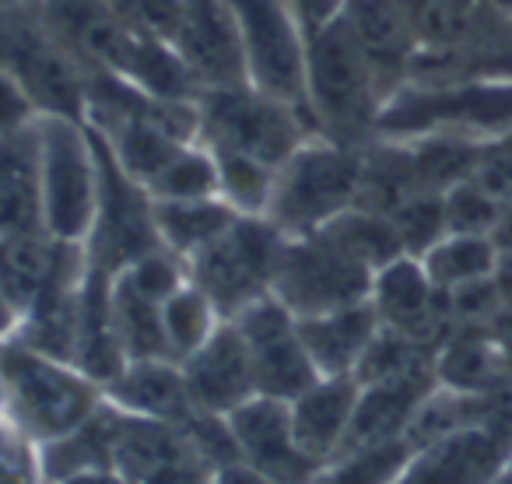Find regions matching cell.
<instances>
[{"label":"cell","instance_id":"6da1fadb","mask_svg":"<svg viewBox=\"0 0 512 484\" xmlns=\"http://www.w3.org/2000/svg\"><path fill=\"white\" fill-rule=\"evenodd\" d=\"M383 92L341 15L306 32V109L316 134L365 148L379 137Z\"/></svg>","mask_w":512,"mask_h":484},{"label":"cell","instance_id":"7a4b0ae2","mask_svg":"<svg viewBox=\"0 0 512 484\" xmlns=\"http://www.w3.org/2000/svg\"><path fill=\"white\" fill-rule=\"evenodd\" d=\"M0 386L4 411L39 446L64 439L106 404V390L78 365L43 355L22 341L0 344Z\"/></svg>","mask_w":512,"mask_h":484},{"label":"cell","instance_id":"3957f363","mask_svg":"<svg viewBox=\"0 0 512 484\" xmlns=\"http://www.w3.org/2000/svg\"><path fill=\"white\" fill-rule=\"evenodd\" d=\"M358 190H362V148L309 137L278 165L264 218L288 239L313 235L327 228L337 214L351 211L358 204Z\"/></svg>","mask_w":512,"mask_h":484},{"label":"cell","instance_id":"277c9868","mask_svg":"<svg viewBox=\"0 0 512 484\" xmlns=\"http://www.w3.org/2000/svg\"><path fill=\"white\" fill-rule=\"evenodd\" d=\"M197 137L211 151H235L278 169L295 148L320 134L302 106L253 85H235L197 95Z\"/></svg>","mask_w":512,"mask_h":484},{"label":"cell","instance_id":"5b68a950","mask_svg":"<svg viewBox=\"0 0 512 484\" xmlns=\"http://www.w3.org/2000/svg\"><path fill=\"white\" fill-rule=\"evenodd\" d=\"M0 71L29 92L39 116L85 120L88 71L57 43L39 0L0 8Z\"/></svg>","mask_w":512,"mask_h":484},{"label":"cell","instance_id":"8992f818","mask_svg":"<svg viewBox=\"0 0 512 484\" xmlns=\"http://www.w3.org/2000/svg\"><path fill=\"white\" fill-rule=\"evenodd\" d=\"M281 246L285 235L264 214H239L218 239L186 260V274L221 320H235L242 309L271 295Z\"/></svg>","mask_w":512,"mask_h":484},{"label":"cell","instance_id":"52a82bcc","mask_svg":"<svg viewBox=\"0 0 512 484\" xmlns=\"http://www.w3.org/2000/svg\"><path fill=\"white\" fill-rule=\"evenodd\" d=\"M43 225L57 242L85 246L99 211V165L85 120L39 116Z\"/></svg>","mask_w":512,"mask_h":484},{"label":"cell","instance_id":"ba28073f","mask_svg":"<svg viewBox=\"0 0 512 484\" xmlns=\"http://www.w3.org/2000/svg\"><path fill=\"white\" fill-rule=\"evenodd\" d=\"M88 134H92L95 165H99V211H95V225L85 242V253L88 267L116 278L134 260L162 250L155 225V200L144 190V183H137L123 169L116 151L102 137V130H95L88 123Z\"/></svg>","mask_w":512,"mask_h":484},{"label":"cell","instance_id":"9c48e42d","mask_svg":"<svg viewBox=\"0 0 512 484\" xmlns=\"http://www.w3.org/2000/svg\"><path fill=\"white\" fill-rule=\"evenodd\" d=\"M372 278L376 271L327 232L295 235V239L285 235L271 295L295 320H302V316L334 313V309L365 302L372 292Z\"/></svg>","mask_w":512,"mask_h":484},{"label":"cell","instance_id":"30bf717a","mask_svg":"<svg viewBox=\"0 0 512 484\" xmlns=\"http://www.w3.org/2000/svg\"><path fill=\"white\" fill-rule=\"evenodd\" d=\"M225 4L242 36L249 85L306 109V32L295 18L292 0H225Z\"/></svg>","mask_w":512,"mask_h":484},{"label":"cell","instance_id":"8fae6325","mask_svg":"<svg viewBox=\"0 0 512 484\" xmlns=\"http://www.w3.org/2000/svg\"><path fill=\"white\" fill-rule=\"evenodd\" d=\"M512 460V404L502 414L414 449L393 484H488Z\"/></svg>","mask_w":512,"mask_h":484},{"label":"cell","instance_id":"7c38bea8","mask_svg":"<svg viewBox=\"0 0 512 484\" xmlns=\"http://www.w3.org/2000/svg\"><path fill=\"white\" fill-rule=\"evenodd\" d=\"M232 323L239 327L242 341H246L256 393L278 400H295L306 386H313L320 379L306 344H302L299 320L274 295L242 309Z\"/></svg>","mask_w":512,"mask_h":484},{"label":"cell","instance_id":"4fadbf2b","mask_svg":"<svg viewBox=\"0 0 512 484\" xmlns=\"http://www.w3.org/2000/svg\"><path fill=\"white\" fill-rule=\"evenodd\" d=\"M113 470L127 484H211L214 467L200 456L183 425L120 411Z\"/></svg>","mask_w":512,"mask_h":484},{"label":"cell","instance_id":"5bb4252c","mask_svg":"<svg viewBox=\"0 0 512 484\" xmlns=\"http://www.w3.org/2000/svg\"><path fill=\"white\" fill-rule=\"evenodd\" d=\"M225 421L242 463L281 484H316L323 467L295 439L288 400L256 393L225 414Z\"/></svg>","mask_w":512,"mask_h":484},{"label":"cell","instance_id":"9a60e30c","mask_svg":"<svg viewBox=\"0 0 512 484\" xmlns=\"http://www.w3.org/2000/svg\"><path fill=\"white\" fill-rule=\"evenodd\" d=\"M39 11L57 43L85 71H109L123 78L144 43V36L123 25L109 0H39Z\"/></svg>","mask_w":512,"mask_h":484},{"label":"cell","instance_id":"2e32d148","mask_svg":"<svg viewBox=\"0 0 512 484\" xmlns=\"http://www.w3.org/2000/svg\"><path fill=\"white\" fill-rule=\"evenodd\" d=\"M172 50L179 53L200 92L249 85L246 50L225 0H183Z\"/></svg>","mask_w":512,"mask_h":484},{"label":"cell","instance_id":"e0dca14e","mask_svg":"<svg viewBox=\"0 0 512 484\" xmlns=\"http://www.w3.org/2000/svg\"><path fill=\"white\" fill-rule=\"evenodd\" d=\"M369 302L383 327L400 330V334L432 344V348H439V341L453 327L446 292L435 288L421 257L404 253V257L379 267L376 278H372Z\"/></svg>","mask_w":512,"mask_h":484},{"label":"cell","instance_id":"ac0fdd59","mask_svg":"<svg viewBox=\"0 0 512 484\" xmlns=\"http://www.w3.org/2000/svg\"><path fill=\"white\" fill-rule=\"evenodd\" d=\"M179 369H183L193 411L200 414L225 418L249 397H256L253 362H249L246 341L232 320H221L214 334L190 358L179 362Z\"/></svg>","mask_w":512,"mask_h":484},{"label":"cell","instance_id":"d6986e66","mask_svg":"<svg viewBox=\"0 0 512 484\" xmlns=\"http://www.w3.org/2000/svg\"><path fill=\"white\" fill-rule=\"evenodd\" d=\"M341 18L348 22L355 43L362 46L383 99L390 102L411 81L421 50L407 11L397 8L393 0H344Z\"/></svg>","mask_w":512,"mask_h":484},{"label":"cell","instance_id":"ffe728a7","mask_svg":"<svg viewBox=\"0 0 512 484\" xmlns=\"http://www.w3.org/2000/svg\"><path fill=\"white\" fill-rule=\"evenodd\" d=\"M43 225V158L39 120L0 134V239L39 235Z\"/></svg>","mask_w":512,"mask_h":484},{"label":"cell","instance_id":"44dd1931","mask_svg":"<svg viewBox=\"0 0 512 484\" xmlns=\"http://www.w3.org/2000/svg\"><path fill=\"white\" fill-rule=\"evenodd\" d=\"M358 390L362 386L355 376H320L299 397L288 400L295 439L320 467H327L337 456V449L344 446V435L355 418Z\"/></svg>","mask_w":512,"mask_h":484},{"label":"cell","instance_id":"7402d4cb","mask_svg":"<svg viewBox=\"0 0 512 484\" xmlns=\"http://www.w3.org/2000/svg\"><path fill=\"white\" fill-rule=\"evenodd\" d=\"M106 400L137 418H155L183 425L193 411L183 383V369L172 358H134L106 386Z\"/></svg>","mask_w":512,"mask_h":484},{"label":"cell","instance_id":"603a6c76","mask_svg":"<svg viewBox=\"0 0 512 484\" xmlns=\"http://www.w3.org/2000/svg\"><path fill=\"white\" fill-rule=\"evenodd\" d=\"M379 330V316L372 302H355V306L334 309V313L302 316L299 334L313 358L320 376H355L365 348L372 344Z\"/></svg>","mask_w":512,"mask_h":484},{"label":"cell","instance_id":"cb8c5ba5","mask_svg":"<svg viewBox=\"0 0 512 484\" xmlns=\"http://www.w3.org/2000/svg\"><path fill=\"white\" fill-rule=\"evenodd\" d=\"M67 242L39 235H18V239H0V292L15 302L18 313H29L32 302L43 295L53 281L60 260H64Z\"/></svg>","mask_w":512,"mask_h":484},{"label":"cell","instance_id":"d4e9b609","mask_svg":"<svg viewBox=\"0 0 512 484\" xmlns=\"http://www.w3.org/2000/svg\"><path fill=\"white\" fill-rule=\"evenodd\" d=\"M239 218L235 207L221 197H197V200H155V225L158 239L179 260H190L207 242H214L232 221Z\"/></svg>","mask_w":512,"mask_h":484},{"label":"cell","instance_id":"484cf974","mask_svg":"<svg viewBox=\"0 0 512 484\" xmlns=\"http://www.w3.org/2000/svg\"><path fill=\"white\" fill-rule=\"evenodd\" d=\"M498 246L491 235H460L446 232L432 250L421 257L428 278L435 281V288L442 292H453L470 281H481L495 274Z\"/></svg>","mask_w":512,"mask_h":484},{"label":"cell","instance_id":"4316f807","mask_svg":"<svg viewBox=\"0 0 512 484\" xmlns=\"http://www.w3.org/2000/svg\"><path fill=\"white\" fill-rule=\"evenodd\" d=\"M414 449L418 446H414V439L407 432L348 449V453L334 456L320 470L316 484H393L400 470L407 467V460L414 456Z\"/></svg>","mask_w":512,"mask_h":484},{"label":"cell","instance_id":"83f0119b","mask_svg":"<svg viewBox=\"0 0 512 484\" xmlns=\"http://www.w3.org/2000/svg\"><path fill=\"white\" fill-rule=\"evenodd\" d=\"M113 320L127 362L134 358H169L162 330V302L134 292L127 281L113 278Z\"/></svg>","mask_w":512,"mask_h":484},{"label":"cell","instance_id":"f1b7e54d","mask_svg":"<svg viewBox=\"0 0 512 484\" xmlns=\"http://www.w3.org/2000/svg\"><path fill=\"white\" fill-rule=\"evenodd\" d=\"M320 232H327L330 239H337L344 250L355 253V257L362 260L365 267H372V271L386 267L390 260L404 257V246H400V235H397V228H393L390 214L369 211V207H362V204L337 214V218L330 221L327 228H320Z\"/></svg>","mask_w":512,"mask_h":484},{"label":"cell","instance_id":"f546056e","mask_svg":"<svg viewBox=\"0 0 512 484\" xmlns=\"http://www.w3.org/2000/svg\"><path fill=\"white\" fill-rule=\"evenodd\" d=\"M218 323H221L218 309L211 306V299H207L193 281L176 288V292L162 302V330H165V348H169L172 362L190 358L193 351L214 334Z\"/></svg>","mask_w":512,"mask_h":484},{"label":"cell","instance_id":"4dcf8cb0","mask_svg":"<svg viewBox=\"0 0 512 484\" xmlns=\"http://www.w3.org/2000/svg\"><path fill=\"white\" fill-rule=\"evenodd\" d=\"M144 190L151 193V200L218 197V162H214L207 144L190 141L162 165V172H158Z\"/></svg>","mask_w":512,"mask_h":484},{"label":"cell","instance_id":"1f68e13d","mask_svg":"<svg viewBox=\"0 0 512 484\" xmlns=\"http://www.w3.org/2000/svg\"><path fill=\"white\" fill-rule=\"evenodd\" d=\"M211 155L218 162V197L239 214H267L278 169L235 151H211Z\"/></svg>","mask_w":512,"mask_h":484},{"label":"cell","instance_id":"d6a6232c","mask_svg":"<svg viewBox=\"0 0 512 484\" xmlns=\"http://www.w3.org/2000/svg\"><path fill=\"white\" fill-rule=\"evenodd\" d=\"M442 211H446V232L491 235L498 225V214H502V200L491 190H484L477 179H463L442 193Z\"/></svg>","mask_w":512,"mask_h":484},{"label":"cell","instance_id":"836d02e7","mask_svg":"<svg viewBox=\"0 0 512 484\" xmlns=\"http://www.w3.org/2000/svg\"><path fill=\"white\" fill-rule=\"evenodd\" d=\"M390 221L400 235L407 257H425L435 242L446 235V211H442V193H418L404 200L397 211H390Z\"/></svg>","mask_w":512,"mask_h":484},{"label":"cell","instance_id":"e575fe53","mask_svg":"<svg viewBox=\"0 0 512 484\" xmlns=\"http://www.w3.org/2000/svg\"><path fill=\"white\" fill-rule=\"evenodd\" d=\"M0 484H46L39 442L0 407Z\"/></svg>","mask_w":512,"mask_h":484},{"label":"cell","instance_id":"d590c367","mask_svg":"<svg viewBox=\"0 0 512 484\" xmlns=\"http://www.w3.org/2000/svg\"><path fill=\"white\" fill-rule=\"evenodd\" d=\"M113 11L123 18L127 29H134L144 39L172 43L183 18V0H109Z\"/></svg>","mask_w":512,"mask_h":484},{"label":"cell","instance_id":"8d00e7d4","mask_svg":"<svg viewBox=\"0 0 512 484\" xmlns=\"http://www.w3.org/2000/svg\"><path fill=\"white\" fill-rule=\"evenodd\" d=\"M474 179L484 190L495 193L498 200H512V130L484 141Z\"/></svg>","mask_w":512,"mask_h":484},{"label":"cell","instance_id":"74e56055","mask_svg":"<svg viewBox=\"0 0 512 484\" xmlns=\"http://www.w3.org/2000/svg\"><path fill=\"white\" fill-rule=\"evenodd\" d=\"M36 120H39V109H36V102L29 99V92H25L8 71H0V134L22 130Z\"/></svg>","mask_w":512,"mask_h":484},{"label":"cell","instance_id":"f35d334b","mask_svg":"<svg viewBox=\"0 0 512 484\" xmlns=\"http://www.w3.org/2000/svg\"><path fill=\"white\" fill-rule=\"evenodd\" d=\"M292 8H295V18H299L302 32H313L341 15L344 0H292Z\"/></svg>","mask_w":512,"mask_h":484},{"label":"cell","instance_id":"ab89813d","mask_svg":"<svg viewBox=\"0 0 512 484\" xmlns=\"http://www.w3.org/2000/svg\"><path fill=\"white\" fill-rule=\"evenodd\" d=\"M211 484H281V481H274V477L260 474V470H253L249 463L235 460V463H225V467L214 470Z\"/></svg>","mask_w":512,"mask_h":484},{"label":"cell","instance_id":"60d3db41","mask_svg":"<svg viewBox=\"0 0 512 484\" xmlns=\"http://www.w3.org/2000/svg\"><path fill=\"white\" fill-rule=\"evenodd\" d=\"M495 285H498V295L502 302H512V250H498V260H495Z\"/></svg>","mask_w":512,"mask_h":484},{"label":"cell","instance_id":"b9f144b4","mask_svg":"<svg viewBox=\"0 0 512 484\" xmlns=\"http://www.w3.org/2000/svg\"><path fill=\"white\" fill-rule=\"evenodd\" d=\"M18 327H22V313H18L8 295L0 292V344L11 341V337L18 334Z\"/></svg>","mask_w":512,"mask_h":484},{"label":"cell","instance_id":"7bdbcfd3","mask_svg":"<svg viewBox=\"0 0 512 484\" xmlns=\"http://www.w3.org/2000/svg\"><path fill=\"white\" fill-rule=\"evenodd\" d=\"M488 330L495 334V341L502 344V348L509 351V358H512V302H505V306L498 309V316L488 323Z\"/></svg>","mask_w":512,"mask_h":484},{"label":"cell","instance_id":"ee69618b","mask_svg":"<svg viewBox=\"0 0 512 484\" xmlns=\"http://www.w3.org/2000/svg\"><path fill=\"white\" fill-rule=\"evenodd\" d=\"M498 250H512V200H502V214H498V225L491 232Z\"/></svg>","mask_w":512,"mask_h":484},{"label":"cell","instance_id":"f6af8a7d","mask_svg":"<svg viewBox=\"0 0 512 484\" xmlns=\"http://www.w3.org/2000/svg\"><path fill=\"white\" fill-rule=\"evenodd\" d=\"M57 484H127L113 467L109 470H85V474H74L67 481H57Z\"/></svg>","mask_w":512,"mask_h":484},{"label":"cell","instance_id":"bcb514c9","mask_svg":"<svg viewBox=\"0 0 512 484\" xmlns=\"http://www.w3.org/2000/svg\"><path fill=\"white\" fill-rule=\"evenodd\" d=\"M393 4H397V8H404V11H407V18H411L414 11L421 8V4H428V0H393Z\"/></svg>","mask_w":512,"mask_h":484},{"label":"cell","instance_id":"7dc6e473","mask_svg":"<svg viewBox=\"0 0 512 484\" xmlns=\"http://www.w3.org/2000/svg\"><path fill=\"white\" fill-rule=\"evenodd\" d=\"M488 484H512V460H509V467H505L502 474H498L495 481H488Z\"/></svg>","mask_w":512,"mask_h":484},{"label":"cell","instance_id":"c3c4849f","mask_svg":"<svg viewBox=\"0 0 512 484\" xmlns=\"http://www.w3.org/2000/svg\"><path fill=\"white\" fill-rule=\"evenodd\" d=\"M11 4H29V0H0V8H11Z\"/></svg>","mask_w":512,"mask_h":484}]
</instances>
